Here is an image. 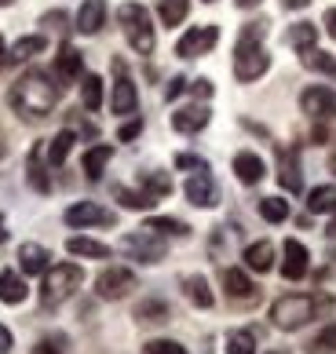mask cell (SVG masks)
Segmentation results:
<instances>
[{"label":"cell","instance_id":"obj_40","mask_svg":"<svg viewBox=\"0 0 336 354\" xmlns=\"http://www.w3.org/2000/svg\"><path fill=\"white\" fill-rule=\"evenodd\" d=\"M143 354H187L183 347L176 344V339H150Z\"/></svg>","mask_w":336,"mask_h":354},{"label":"cell","instance_id":"obj_9","mask_svg":"<svg viewBox=\"0 0 336 354\" xmlns=\"http://www.w3.org/2000/svg\"><path fill=\"white\" fill-rule=\"evenodd\" d=\"M113 99H110V106H113V113H136V106H139V95H136V84H132V77H128V66L121 59H113Z\"/></svg>","mask_w":336,"mask_h":354},{"label":"cell","instance_id":"obj_26","mask_svg":"<svg viewBox=\"0 0 336 354\" xmlns=\"http://www.w3.org/2000/svg\"><path fill=\"white\" fill-rule=\"evenodd\" d=\"M286 41L296 48V51H307V48H315V41H318V26L315 22H296L292 30H289V37Z\"/></svg>","mask_w":336,"mask_h":354},{"label":"cell","instance_id":"obj_3","mask_svg":"<svg viewBox=\"0 0 336 354\" xmlns=\"http://www.w3.org/2000/svg\"><path fill=\"white\" fill-rule=\"evenodd\" d=\"M321 307H318V296H281L274 299V307H270V322L278 325V329H304L311 318H318Z\"/></svg>","mask_w":336,"mask_h":354},{"label":"cell","instance_id":"obj_37","mask_svg":"<svg viewBox=\"0 0 336 354\" xmlns=\"http://www.w3.org/2000/svg\"><path fill=\"white\" fill-rule=\"evenodd\" d=\"M190 11V0H161V22L165 26H179Z\"/></svg>","mask_w":336,"mask_h":354},{"label":"cell","instance_id":"obj_16","mask_svg":"<svg viewBox=\"0 0 336 354\" xmlns=\"http://www.w3.org/2000/svg\"><path fill=\"white\" fill-rule=\"evenodd\" d=\"M209 124V106H183V110H176L172 113V128L176 132H183V136H194V132H201V128Z\"/></svg>","mask_w":336,"mask_h":354},{"label":"cell","instance_id":"obj_24","mask_svg":"<svg viewBox=\"0 0 336 354\" xmlns=\"http://www.w3.org/2000/svg\"><path fill=\"white\" fill-rule=\"evenodd\" d=\"M245 263H249V270H270L274 267V245L270 241H256V245H249L245 248Z\"/></svg>","mask_w":336,"mask_h":354},{"label":"cell","instance_id":"obj_33","mask_svg":"<svg viewBox=\"0 0 336 354\" xmlns=\"http://www.w3.org/2000/svg\"><path fill=\"white\" fill-rule=\"evenodd\" d=\"M113 198H118L124 208H132V212H143V208H153V205H158V201H150L143 190H128V187H118V190H113Z\"/></svg>","mask_w":336,"mask_h":354},{"label":"cell","instance_id":"obj_31","mask_svg":"<svg viewBox=\"0 0 336 354\" xmlns=\"http://www.w3.org/2000/svg\"><path fill=\"white\" fill-rule=\"evenodd\" d=\"M143 227H147V230H153V234H168V238H187V234H190L187 223L168 219V216H153V219H147V223H143Z\"/></svg>","mask_w":336,"mask_h":354},{"label":"cell","instance_id":"obj_18","mask_svg":"<svg viewBox=\"0 0 336 354\" xmlns=\"http://www.w3.org/2000/svg\"><path fill=\"white\" fill-rule=\"evenodd\" d=\"M234 176L245 187H256V183L263 179V161L252 150H241V153H234Z\"/></svg>","mask_w":336,"mask_h":354},{"label":"cell","instance_id":"obj_7","mask_svg":"<svg viewBox=\"0 0 336 354\" xmlns=\"http://www.w3.org/2000/svg\"><path fill=\"white\" fill-rule=\"evenodd\" d=\"M216 41H219V26H194V30H187L183 37H179L176 55L179 59H198V55H205V51H212Z\"/></svg>","mask_w":336,"mask_h":354},{"label":"cell","instance_id":"obj_58","mask_svg":"<svg viewBox=\"0 0 336 354\" xmlns=\"http://www.w3.org/2000/svg\"><path fill=\"white\" fill-rule=\"evenodd\" d=\"M209 4H212V0H209Z\"/></svg>","mask_w":336,"mask_h":354},{"label":"cell","instance_id":"obj_21","mask_svg":"<svg viewBox=\"0 0 336 354\" xmlns=\"http://www.w3.org/2000/svg\"><path fill=\"white\" fill-rule=\"evenodd\" d=\"M26 179H30V187L41 190V194L51 190V179H48V172H44V147H41V142L30 150V161H26Z\"/></svg>","mask_w":336,"mask_h":354},{"label":"cell","instance_id":"obj_29","mask_svg":"<svg viewBox=\"0 0 336 354\" xmlns=\"http://www.w3.org/2000/svg\"><path fill=\"white\" fill-rule=\"evenodd\" d=\"M300 62L307 70H318V73H329V77H336V59L333 55H326V51H318V48H307V51H300Z\"/></svg>","mask_w":336,"mask_h":354},{"label":"cell","instance_id":"obj_19","mask_svg":"<svg viewBox=\"0 0 336 354\" xmlns=\"http://www.w3.org/2000/svg\"><path fill=\"white\" fill-rule=\"evenodd\" d=\"M102 22H106V4H102V0H84L81 11H77V30L81 33H99Z\"/></svg>","mask_w":336,"mask_h":354},{"label":"cell","instance_id":"obj_57","mask_svg":"<svg viewBox=\"0 0 336 354\" xmlns=\"http://www.w3.org/2000/svg\"><path fill=\"white\" fill-rule=\"evenodd\" d=\"M0 157H4V142H0Z\"/></svg>","mask_w":336,"mask_h":354},{"label":"cell","instance_id":"obj_27","mask_svg":"<svg viewBox=\"0 0 336 354\" xmlns=\"http://www.w3.org/2000/svg\"><path fill=\"white\" fill-rule=\"evenodd\" d=\"M110 157H113V147H92V150L84 153V176L88 179H99L102 168L110 165Z\"/></svg>","mask_w":336,"mask_h":354},{"label":"cell","instance_id":"obj_50","mask_svg":"<svg viewBox=\"0 0 336 354\" xmlns=\"http://www.w3.org/2000/svg\"><path fill=\"white\" fill-rule=\"evenodd\" d=\"M326 234H329V238H336V208L329 212V227H326Z\"/></svg>","mask_w":336,"mask_h":354},{"label":"cell","instance_id":"obj_47","mask_svg":"<svg viewBox=\"0 0 336 354\" xmlns=\"http://www.w3.org/2000/svg\"><path fill=\"white\" fill-rule=\"evenodd\" d=\"M183 88H187V81H183V77H176V81L168 84V99H176V95H179V91H183Z\"/></svg>","mask_w":336,"mask_h":354},{"label":"cell","instance_id":"obj_4","mask_svg":"<svg viewBox=\"0 0 336 354\" xmlns=\"http://www.w3.org/2000/svg\"><path fill=\"white\" fill-rule=\"evenodd\" d=\"M118 22L128 37V44H132L139 55H150L153 51V22H150V11L143 4H121L118 8Z\"/></svg>","mask_w":336,"mask_h":354},{"label":"cell","instance_id":"obj_15","mask_svg":"<svg viewBox=\"0 0 336 354\" xmlns=\"http://www.w3.org/2000/svg\"><path fill=\"white\" fill-rule=\"evenodd\" d=\"M278 179H281V187H286L289 194H300L304 190V176H300V165H296V150L289 147H278Z\"/></svg>","mask_w":336,"mask_h":354},{"label":"cell","instance_id":"obj_32","mask_svg":"<svg viewBox=\"0 0 336 354\" xmlns=\"http://www.w3.org/2000/svg\"><path fill=\"white\" fill-rule=\"evenodd\" d=\"M143 194H147L150 201H161V198L172 194V179H168L165 172H147L143 176Z\"/></svg>","mask_w":336,"mask_h":354},{"label":"cell","instance_id":"obj_41","mask_svg":"<svg viewBox=\"0 0 336 354\" xmlns=\"http://www.w3.org/2000/svg\"><path fill=\"white\" fill-rule=\"evenodd\" d=\"M62 344H66L62 336H44L41 344L33 347V354H62Z\"/></svg>","mask_w":336,"mask_h":354},{"label":"cell","instance_id":"obj_20","mask_svg":"<svg viewBox=\"0 0 336 354\" xmlns=\"http://www.w3.org/2000/svg\"><path fill=\"white\" fill-rule=\"evenodd\" d=\"M48 248L44 245H37V241H26L22 248H19V267H22V274H44L48 270Z\"/></svg>","mask_w":336,"mask_h":354},{"label":"cell","instance_id":"obj_10","mask_svg":"<svg viewBox=\"0 0 336 354\" xmlns=\"http://www.w3.org/2000/svg\"><path fill=\"white\" fill-rule=\"evenodd\" d=\"M66 223L70 227H113L118 216H113L110 208H99L95 201H81V205L66 208Z\"/></svg>","mask_w":336,"mask_h":354},{"label":"cell","instance_id":"obj_25","mask_svg":"<svg viewBox=\"0 0 336 354\" xmlns=\"http://www.w3.org/2000/svg\"><path fill=\"white\" fill-rule=\"evenodd\" d=\"M73 142H77V136L70 132V128H62V132H59L55 139L48 142V165H51V168H59V165H62V161H66V157H70Z\"/></svg>","mask_w":336,"mask_h":354},{"label":"cell","instance_id":"obj_34","mask_svg":"<svg viewBox=\"0 0 336 354\" xmlns=\"http://www.w3.org/2000/svg\"><path fill=\"white\" fill-rule=\"evenodd\" d=\"M227 354H256V336L249 329L227 333Z\"/></svg>","mask_w":336,"mask_h":354},{"label":"cell","instance_id":"obj_35","mask_svg":"<svg viewBox=\"0 0 336 354\" xmlns=\"http://www.w3.org/2000/svg\"><path fill=\"white\" fill-rule=\"evenodd\" d=\"M81 102H84L88 110H99L102 106V81H99L95 73H88L84 81H81Z\"/></svg>","mask_w":336,"mask_h":354},{"label":"cell","instance_id":"obj_1","mask_svg":"<svg viewBox=\"0 0 336 354\" xmlns=\"http://www.w3.org/2000/svg\"><path fill=\"white\" fill-rule=\"evenodd\" d=\"M62 95V84H51V77L44 70H30L19 77V84L11 88V110H15L19 117H26V121H44V117L55 110V102Z\"/></svg>","mask_w":336,"mask_h":354},{"label":"cell","instance_id":"obj_42","mask_svg":"<svg viewBox=\"0 0 336 354\" xmlns=\"http://www.w3.org/2000/svg\"><path fill=\"white\" fill-rule=\"evenodd\" d=\"M139 132H143V121H128V124H121V132H118V139L121 142H132Z\"/></svg>","mask_w":336,"mask_h":354},{"label":"cell","instance_id":"obj_39","mask_svg":"<svg viewBox=\"0 0 336 354\" xmlns=\"http://www.w3.org/2000/svg\"><path fill=\"white\" fill-rule=\"evenodd\" d=\"M136 314H139L143 322H165V318H168V307L161 304V299H147V304L139 307Z\"/></svg>","mask_w":336,"mask_h":354},{"label":"cell","instance_id":"obj_45","mask_svg":"<svg viewBox=\"0 0 336 354\" xmlns=\"http://www.w3.org/2000/svg\"><path fill=\"white\" fill-rule=\"evenodd\" d=\"M190 91H194L198 99H209V95H212V81H205V77H201V81L190 84Z\"/></svg>","mask_w":336,"mask_h":354},{"label":"cell","instance_id":"obj_12","mask_svg":"<svg viewBox=\"0 0 336 354\" xmlns=\"http://www.w3.org/2000/svg\"><path fill=\"white\" fill-rule=\"evenodd\" d=\"M300 106H304V113H311V117H336V91L315 84V88H307L300 95Z\"/></svg>","mask_w":336,"mask_h":354},{"label":"cell","instance_id":"obj_5","mask_svg":"<svg viewBox=\"0 0 336 354\" xmlns=\"http://www.w3.org/2000/svg\"><path fill=\"white\" fill-rule=\"evenodd\" d=\"M84 281V270L77 263H59V267H48L44 270V285H41V304L51 310L59 307L62 299L73 296V288Z\"/></svg>","mask_w":336,"mask_h":354},{"label":"cell","instance_id":"obj_48","mask_svg":"<svg viewBox=\"0 0 336 354\" xmlns=\"http://www.w3.org/2000/svg\"><path fill=\"white\" fill-rule=\"evenodd\" d=\"M8 351H11V333L0 325V354H8Z\"/></svg>","mask_w":336,"mask_h":354},{"label":"cell","instance_id":"obj_11","mask_svg":"<svg viewBox=\"0 0 336 354\" xmlns=\"http://www.w3.org/2000/svg\"><path fill=\"white\" fill-rule=\"evenodd\" d=\"M187 201L198 205V208H212L219 201V190H216V179L209 176V168H194V176L187 179Z\"/></svg>","mask_w":336,"mask_h":354},{"label":"cell","instance_id":"obj_43","mask_svg":"<svg viewBox=\"0 0 336 354\" xmlns=\"http://www.w3.org/2000/svg\"><path fill=\"white\" fill-rule=\"evenodd\" d=\"M176 168H209V165H205L201 157H194V153H179L176 157Z\"/></svg>","mask_w":336,"mask_h":354},{"label":"cell","instance_id":"obj_6","mask_svg":"<svg viewBox=\"0 0 336 354\" xmlns=\"http://www.w3.org/2000/svg\"><path fill=\"white\" fill-rule=\"evenodd\" d=\"M121 252L132 256V259H139V263H161L168 248H165V241H161V234L139 227V230H132V234H124V238H121Z\"/></svg>","mask_w":336,"mask_h":354},{"label":"cell","instance_id":"obj_38","mask_svg":"<svg viewBox=\"0 0 336 354\" xmlns=\"http://www.w3.org/2000/svg\"><path fill=\"white\" fill-rule=\"evenodd\" d=\"M260 216H263L267 223L289 219V201H281V198H263V201H260Z\"/></svg>","mask_w":336,"mask_h":354},{"label":"cell","instance_id":"obj_8","mask_svg":"<svg viewBox=\"0 0 336 354\" xmlns=\"http://www.w3.org/2000/svg\"><path fill=\"white\" fill-rule=\"evenodd\" d=\"M136 288V274L128 267H110L95 278V296L99 299H124Z\"/></svg>","mask_w":336,"mask_h":354},{"label":"cell","instance_id":"obj_51","mask_svg":"<svg viewBox=\"0 0 336 354\" xmlns=\"http://www.w3.org/2000/svg\"><path fill=\"white\" fill-rule=\"evenodd\" d=\"M281 4H286V8H307L311 0H281Z\"/></svg>","mask_w":336,"mask_h":354},{"label":"cell","instance_id":"obj_13","mask_svg":"<svg viewBox=\"0 0 336 354\" xmlns=\"http://www.w3.org/2000/svg\"><path fill=\"white\" fill-rule=\"evenodd\" d=\"M223 288H227V296L234 299V304H256V299H260V288L245 278V270H238V267L223 270Z\"/></svg>","mask_w":336,"mask_h":354},{"label":"cell","instance_id":"obj_46","mask_svg":"<svg viewBox=\"0 0 336 354\" xmlns=\"http://www.w3.org/2000/svg\"><path fill=\"white\" fill-rule=\"evenodd\" d=\"M326 30H329V37L336 41V8H329V11H326Z\"/></svg>","mask_w":336,"mask_h":354},{"label":"cell","instance_id":"obj_36","mask_svg":"<svg viewBox=\"0 0 336 354\" xmlns=\"http://www.w3.org/2000/svg\"><path fill=\"white\" fill-rule=\"evenodd\" d=\"M44 48H48V41H44L41 33H37V37H22V41H19L15 48H11V59H15V62H22V59H33V55H41Z\"/></svg>","mask_w":336,"mask_h":354},{"label":"cell","instance_id":"obj_23","mask_svg":"<svg viewBox=\"0 0 336 354\" xmlns=\"http://www.w3.org/2000/svg\"><path fill=\"white\" fill-rule=\"evenodd\" d=\"M30 296V288H26V281L19 278L15 270H0V299L4 304H22V299Z\"/></svg>","mask_w":336,"mask_h":354},{"label":"cell","instance_id":"obj_30","mask_svg":"<svg viewBox=\"0 0 336 354\" xmlns=\"http://www.w3.org/2000/svg\"><path fill=\"white\" fill-rule=\"evenodd\" d=\"M307 208H311V212H333V208H336V187H333V183L315 187L311 194H307Z\"/></svg>","mask_w":336,"mask_h":354},{"label":"cell","instance_id":"obj_17","mask_svg":"<svg viewBox=\"0 0 336 354\" xmlns=\"http://www.w3.org/2000/svg\"><path fill=\"white\" fill-rule=\"evenodd\" d=\"M81 73H84L81 51L70 48V44H62V48H59V55H55V77H59L62 84H66V81H77Z\"/></svg>","mask_w":336,"mask_h":354},{"label":"cell","instance_id":"obj_2","mask_svg":"<svg viewBox=\"0 0 336 354\" xmlns=\"http://www.w3.org/2000/svg\"><path fill=\"white\" fill-rule=\"evenodd\" d=\"M263 37H267V22H249L238 37V48H234V77L238 81H256L263 77L270 66V55L263 48Z\"/></svg>","mask_w":336,"mask_h":354},{"label":"cell","instance_id":"obj_53","mask_svg":"<svg viewBox=\"0 0 336 354\" xmlns=\"http://www.w3.org/2000/svg\"><path fill=\"white\" fill-rule=\"evenodd\" d=\"M8 238V230H4V219H0V241H4Z\"/></svg>","mask_w":336,"mask_h":354},{"label":"cell","instance_id":"obj_44","mask_svg":"<svg viewBox=\"0 0 336 354\" xmlns=\"http://www.w3.org/2000/svg\"><path fill=\"white\" fill-rule=\"evenodd\" d=\"M315 347H318V351H336V329H326V333H321Z\"/></svg>","mask_w":336,"mask_h":354},{"label":"cell","instance_id":"obj_28","mask_svg":"<svg viewBox=\"0 0 336 354\" xmlns=\"http://www.w3.org/2000/svg\"><path fill=\"white\" fill-rule=\"evenodd\" d=\"M66 248H70L73 256H88V259H106V256H110V245L92 241V238H70Z\"/></svg>","mask_w":336,"mask_h":354},{"label":"cell","instance_id":"obj_52","mask_svg":"<svg viewBox=\"0 0 336 354\" xmlns=\"http://www.w3.org/2000/svg\"><path fill=\"white\" fill-rule=\"evenodd\" d=\"M234 4H238V8H256L260 0H234Z\"/></svg>","mask_w":336,"mask_h":354},{"label":"cell","instance_id":"obj_14","mask_svg":"<svg viewBox=\"0 0 336 354\" xmlns=\"http://www.w3.org/2000/svg\"><path fill=\"white\" fill-rule=\"evenodd\" d=\"M286 259H281V278H289V281H300L304 274H307V267H311V256H307V248L296 241V238H289L286 241Z\"/></svg>","mask_w":336,"mask_h":354},{"label":"cell","instance_id":"obj_22","mask_svg":"<svg viewBox=\"0 0 336 354\" xmlns=\"http://www.w3.org/2000/svg\"><path fill=\"white\" fill-rule=\"evenodd\" d=\"M183 292H187V299H190L194 307H201V310L212 307V288H209V281H205L201 274H190V278H183Z\"/></svg>","mask_w":336,"mask_h":354},{"label":"cell","instance_id":"obj_55","mask_svg":"<svg viewBox=\"0 0 336 354\" xmlns=\"http://www.w3.org/2000/svg\"><path fill=\"white\" fill-rule=\"evenodd\" d=\"M8 4H15V0H0V8H8Z\"/></svg>","mask_w":336,"mask_h":354},{"label":"cell","instance_id":"obj_54","mask_svg":"<svg viewBox=\"0 0 336 354\" xmlns=\"http://www.w3.org/2000/svg\"><path fill=\"white\" fill-rule=\"evenodd\" d=\"M329 168H333V172H336V150H333V157H329Z\"/></svg>","mask_w":336,"mask_h":354},{"label":"cell","instance_id":"obj_56","mask_svg":"<svg viewBox=\"0 0 336 354\" xmlns=\"http://www.w3.org/2000/svg\"><path fill=\"white\" fill-rule=\"evenodd\" d=\"M329 267H336V252H333V256H329Z\"/></svg>","mask_w":336,"mask_h":354},{"label":"cell","instance_id":"obj_49","mask_svg":"<svg viewBox=\"0 0 336 354\" xmlns=\"http://www.w3.org/2000/svg\"><path fill=\"white\" fill-rule=\"evenodd\" d=\"M8 59H11V55H8V44H4V37H0V70L8 66Z\"/></svg>","mask_w":336,"mask_h":354}]
</instances>
